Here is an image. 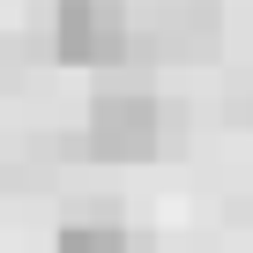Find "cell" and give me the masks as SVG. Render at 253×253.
Wrapping results in <instances>:
<instances>
[{
    "label": "cell",
    "mask_w": 253,
    "mask_h": 253,
    "mask_svg": "<svg viewBox=\"0 0 253 253\" xmlns=\"http://www.w3.org/2000/svg\"><path fill=\"white\" fill-rule=\"evenodd\" d=\"M171 142V112L149 89H97L82 112V157L97 164H149Z\"/></svg>",
    "instance_id": "6da1fadb"
},
{
    "label": "cell",
    "mask_w": 253,
    "mask_h": 253,
    "mask_svg": "<svg viewBox=\"0 0 253 253\" xmlns=\"http://www.w3.org/2000/svg\"><path fill=\"white\" fill-rule=\"evenodd\" d=\"M142 23L119 0H60L52 8V60L60 67H119L134 60Z\"/></svg>",
    "instance_id": "7a4b0ae2"
},
{
    "label": "cell",
    "mask_w": 253,
    "mask_h": 253,
    "mask_svg": "<svg viewBox=\"0 0 253 253\" xmlns=\"http://www.w3.org/2000/svg\"><path fill=\"white\" fill-rule=\"evenodd\" d=\"M216 45H223L216 8H194V0H179V8H157V15L142 23V45H134V52H149V60H209Z\"/></svg>",
    "instance_id": "3957f363"
},
{
    "label": "cell",
    "mask_w": 253,
    "mask_h": 253,
    "mask_svg": "<svg viewBox=\"0 0 253 253\" xmlns=\"http://www.w3.org/2000/svg\"><path fill=\"white\" fill-rule=\"evenodd\" d=\"M52 253H134V231H126L119 209H82V216L60 223Z\"/></svg>",
    "instance_id": "277c9868"
}]
</instances>
